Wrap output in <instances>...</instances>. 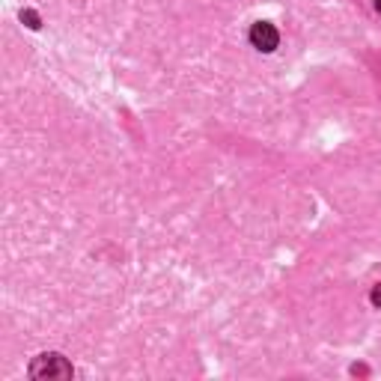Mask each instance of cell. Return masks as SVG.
<instances>
[{"label":"cell","mask_w":381,"mask_h":381,"mask_svg":"<svg viewBox=\"0 0 381 381\" xmlns=\"http://www.w3.org/2000/svg\"><path fill=\"white\" fill-rule=\"evenodd\" d=\"M250 42H253V48H257V51L271 54V51L277 48V42H280V33L274 30V24L259 21V24L250 27Z\"/></svg>","instance_id":"7a4b0ae2"},{"label":"cell","mask_w":381,"mask_h":381,"mask_svg":"<svg viewBox=\"0 0 381 381\" xmlns=\"http://www.w3.org/2000/svg\"><path fill=\"white\" fill-rule=\"evenodd\" d=\"M30 375L36 381H66L72 378V364L57 351H48V355H39L30 364Z\"/></svg>","instance_id":"6da1fadb"},{"label":"cell","mask_w":381,"mask_h":381,"mask_svg":"<svg viewBox=\"0 0 381 381\" xmlns=\"http://www.w3.org/2000/svg\"><path fill=\"white\" fill-rule=\"evenodd\" d=\"M21 21L30 27V30H36V27H39V15H36L33 9H24V12H21Z\"/></svg>","instance_id":"3957f363"},{"label":"cell","mask_w":381,"mask_h":381,"mask_svg":"<svg viewBox=\"0 0 381 381\" xmlns=\"http://www.w3.org/2000/svg\"><path fill=\"white\" fill-rule=\"evenodd\" d=\"M373 304H375V307H381V283L373 289Z\"/></svg>","instance_id":"277c9868"},{"label":"cell","mask_w":381,"mask_h":381,"mask_svg":"<svg viewBox=\"0 0 381 381\" xmlns=\"http://www.w3.org/2000/svg\"><path fill=\"white\" fill-rule=\"evenodd\" d=\"M375 9H378V15H381V0H375Z\"/></svg>","instance_id":"5b68a950"}]
</instances>
